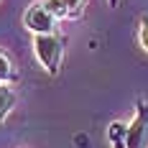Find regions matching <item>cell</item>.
<instances>
[{
    "instance_id": "obj_1",
    "label": "cell",
    "mask_w": 148,
    "mask_h": 148,
    "mask_svg": "<svg viewBox=\"0 0 148 148\" xmlns=\"http://www.w3.org/2000/svg\"><path fill=\"white\" fill-rule=\"evenodd\" d=\"M33 51L36 59L41 61L46 74L56 77L61 66V51H64V41L56 33H46V36H33Z\"/></svg>"
},
{
    "instance_id": "obj_2",
    "label": "cell",
    "mask_w": 148,
    "mask_h": 148,
    "mask_svg": "<svg viewBox=\"0 0 148 148\" xmlns=\"http://www.w3.org/2000/svg\"><path fill=\"white\" fill-rule=\"evenodd\" d=\"M128 148H148V100L135 102V115L128 125Z\"/></svg>"
},
{
    "instance_id": "obj_3",
    "label": "cell",
    "mask_w": 148,
    "mask_h": 148,
    "mask_svg": "<svg viewBox=\"0 0 148 148\" xmlns=\"http://www.w3.org/2000/svg\"><path fill=\"white\" fill-rule=\"evenodd\" d=\"M23 26L33 36H46V33H54L56 18L44 8V3H33V5H28V10L23 13Z\"/></svg>"
},
{
    "instance_id": "obj_4",
    "label": "cell",
    "mask_w": 148,
    "mask_h": 148,
    "mask_svg": "<svg viewBox=\"0 0 148 148\" xmlns=\"http://www.w3.org/2000/svg\"><path fill=\"white\" fill-rule=\"evenodd\" d=\"M107 143L110 148H128V125L123 120H112L107 125Z\"/></svg>"
},
{
    "instance_id": "obj_5",
    "label": "cell",
    "mask_w": 148,
    "mask_h": 148,
    "mask_svg": "<svg viewBox=\"0 0 148 148\" xmlns=\"http://www.w3.org/2000/svg\"><path fill=\"white\" fill-rule=\"evenodd\" d=\"M18 79V74H15V66H13V59L8 56V51H3L0 49V84H10Z\"/></svg>"
},
{
    "instance_id": "obj_6",
    "label": "cell",
    "mask_w": 148,
    "mask_h": 148,
    "mask_svg": "<svg viewBox=\"0 0 148 148\" xmlns=\"http://www.w3.org/2000/svg\"><path fill=\"white\" fill-rule=\"evenodd\" d=\"M13 105H15V95H13V89L8 87V84H0V125L5 123V118H8V115H10Z\"/></svg>"
},
{
    "instance_id": "obj_7",
    "label": "cell",
    "mask_w": 148,
    "mask_h": 148,
    "mask_svg": "<svg viewBox=\"0 0 148 148\" xmlns=\"http://www.w3.org/2000/svg\"><path fill=\"white\" fill-rule=\"evenodd\" d=\"M44 8L54 15L56 21H61V18H66V15H69V8L64 5V0H44Z\"/></svg>"
},
{
    "instance_id": "obj_8",
    "label": "cell",
    "mask_w": 148,
    "mask_h": 148,
    "mask_svg": "<svg viewBox=\"0 0 148 148\" xmlns=\"http://www.w3.org/2000/svg\"><path fill=\"white\" fill-rule=\"evenodd\" d=\"M64 5L69 8V15H79L82 5H84V0H64Z\"/></svg>"
},
{
    "instance_id": "obj_9",
    "label": "cell",
    "mask_w": 148,
    "mask_h": 148,
    "mask_svg": "<svg viewBox=\"0 0 148 148\" xmlns=\"http://www.w3.org/2000/svg\"><path fill=\"white\" fill-rule=\"evenodd\" d=\"M138 41H140V46L148 51V21H143V26L138 31Z\"/></svg>"
},
{
    "instance_id": "obj_10",
    "label": "cell",
    "mask_w": 148,
    "mask_h": 148,
    "mask_svg": "<svg viewBox=\"0 0 148 148\" xmlns=\"http://www.w3.org/2000/svg\"><path fill=\"white\" fill-rule=\"evenodd\" d=\"M110 3V8H118V0H107Z\"/></svg>"
}]
</instances>
